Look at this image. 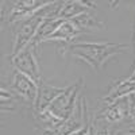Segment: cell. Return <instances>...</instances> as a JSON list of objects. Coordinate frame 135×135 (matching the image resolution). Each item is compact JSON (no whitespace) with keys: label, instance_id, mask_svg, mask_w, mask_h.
<instances>
[{"label":"cell","instance_id":"6da1fadb","mask_svg":"<svg viewBox=\"0 0 135 135\" xmlns=\"http://www.w3.org/2000/svg\"><path fill=\"white\" fill-rule=\"evenodd\" d=\"M127 49V45L111 42H78L69 43L68 51L76 57L84 60L96 70H99L111 55L122 53Z\"/></svg>","mask_w":135,"mask_h":135},{"label":"cell","instance_id":"7a4b0ae2","mask_svg":"<svg viewBox=\"0 0 135 135\" xmlns=\"http://www.w3.org/2000/svg\"><path fill=\"white\" fill-rule=\"evenodd\" d=\"M81 84H83V78H80L74 85L68 86L66 91L62 95H60L43 112H47V114H50L55 119L64 122V124H65V122L72 115L77 100H78V97H80V86H81Z\"/></svg>","mask_w":135,"mask_h":135},{"label":"cell","instance_id":"3957f363","mask_svg":"<svg viewBox=\"0 0 135 135\" xmlns=\"http://www.w3.org/2000/svg\"><path fill=\"white\" fill-rule=\"evenodd\" d=\"M9 58L18 72L26 74L32 81H35L38 85L42 83L41 81V70H39V65H38V60L35 57V53H34V47L27 46L16 55H11Z\"/></svg>","mask_w":135,"mask_h":135},{"label":"cell","instance_id":"277c9868","mask_svg":"<svg viewBox=\"0 0 135 135\" xmlns=\"http://www.w3.org/2000/svg\"><path fill=\"white\" fill-rule=\"evenodd\" d=\"M86 124H89L88 105H86V101L84 97H78L72 115L65 122V124L60 128V131L62 135H70L78 130H81Z\"/></svg>","mask_w":135,"mask_h":135},{"label":"cell","instance_id":"5b68a950","mask_svg":"<svg viewBox=\"0 0 135 135\" xmlns=\"http://www.w3.org/2000/svg\"><path fill=\"white\" fill-rule=\"evenodd\" d=\"M45 19L37 16V15H32L30 16L22 27L19 28V31L16 32L15 35V43H14V53L12 55H16L18 53H20L23 49H26L28 45L31 43L32 38L35 37V34L41 26V23L43 22Z\"/></svg>","mask_w":135,"mask_h":135},{"label":"cell","instance_id":"8992f818","mask_svg":"<svg viewBox=\"0 0 135 135\" xmlns=\"http://www.w3.org/2000/svg\"><path fill=\"white\" fill-rule=\"evenodd\" d=\"M12 86L25 100H27L31 104H35L39 88V85L35 81H32L30 77L16 70L12 76Z\"/></svg>","mask_w":135,"mask_h":135},{"label":"cell","instance_id":"52a82bcc","mask_svg":"<svg viewBox=\"0 0 135 135\" xmlns=\"http://www.w3.org/2000/svg\"><path fill=\"white\" fill-rule=\"evenodd\" d=\"M124 116H130V100L128 96L120 97L116 101L111 103L105 109L100 112L99 118L103 119L105 123H118Z\"/></svg>","mask_w":135,"mask_h":135},{"label":"cell","instance_id":"ba28073f","mask_svg":"<svg viewBox=\"0 0 135 135\" xmlns=\"http://www.w3.org/2000/svg\"><path fill=\"white\" fill-rule=\"evenodd\" d=\"M66 91V88H57L49 84H39L38 88V96L35 100V104H34V109H35V114H41L46 109L53 101L57 99L60 95H62Z\"/></svg>","mask_w":135,"mask_h":135},{"label":"cell","instance_id":"9c48e42d","mask_svg":"<svg viewBox=\"0 0 135 135\" xmlns=\"http://www.w3.org/2000/svg\"><path fill=\"white\" fill-rule=\"evenodd\" d=\"M46 4H49V2H38V0H22V2H16L8 15V22H15L25 16H32L37 11H39Z\"/></svg>","mask_w":135,"mask_h":135},{"label":"cell","instance_id":"30bf717a","mask_svg":"<svg viewBox=\"0 0 135 135\" xmlns=\"http://www.w3.org/2000/svg\"><path fill=\"white\" fill-rule=\"evenodd\" d=\"M131 93H135V72L128 78H126L124 81H120L119 84H116L109 91V93L103 99V101L107 104H111L114 101H116L118 99L128 96Z\"/></svg>","mask_w":135,"mask_h":135},{"label":"cell","instance_id":"8fae6325","mask_svg":"<svg viewBox=\"0 0 135 135\" xmlns=\"http://www.w3.org/2000/svg\"><path fill=\"white\" fill-rule=\"evenodd\" d=\"M80 32H81V30L72 20H65L46 41H58V42H64L66 46H69V42L74 37H77Z\"/></svg>","mask_w":135,"mask_h":135},{"label":"cell","instance_id":"7c38bea8","mask_svg":"<svg viewBox=\"0 0 135 135\" xmlns=\"http://www.w3.org/2000/svg\"><path fill=\"white\" fill-rule=\"evenodd\" d=\"M64 22H65V20L58 19V18H54V19H45L42 23H41V26H39V28H38V31H37V34H35V37L32 38V41H31V43L28 45V46L35 47L37 45L45 42L55 30H57V28L64 23Z\"/></svg>","mask_w":135,"mask_h":135},{"label":"cell","instance_id":"4fadbf2b","mask_svg":"<svg viewBox=\"0 0 135 135\" xmlns=\"http://www.w3.org/2000/svg\"><path fill=\"white\" fill-rule=\"evenodd\" d=\"M88 7L84 6L83 2H64V6L58 14V19L62 20H72L76 16L81 15V14H86Z\"/></svg>","mask_w":135,"mask_h":135},{"label":"cell","instance_id":"5bb4252c","mask_svg":"<svg viewBox=\"0 0 135 135\" xmlns=\"http://www.w3.org/2000/svg\"><path fill=\"white\" fill-rule=\"evenodd\" d=\"M72 22L78 27V28H89V30H101L104 28V23H101V22H99L95 16L89 15V14H81L76 16L74 19H72Z\"/></svg>","mask_w":135,"mask_h":135},{"label":"cell","instance_id":"9a60e30c","mask_svg":"<svg viewBox=\"0 0 135 135\" xmlns=\"http://www.w3.org/2000/svg\"><path fill=\"white\" fill-rule=\"evenodd\" d=\"M0 97H2V109L4 111H12V109H15V96L11 93V92H8V91H6L4 88H2L0 89Z\"/></svg>","mask_w":135,"mask_h":135},{"label":"cell","instance_id":"2e32d148","mask_svg":"<svg viewBox=\"0 0 135 135\" xmlns=\"http://www.w3.org/2000/svg\"><path fill=\"white\" fill-rule=\"evenodd\" d=\"M95 126V135H111V130L108 126H97V123L93 122Z\"/></svg>","mask_w":135,"mask_h":135},{"label":"cell","instance_id":"e0dca14e","mask_svg":"<svg viewBox=\"0 0 135 135\" xmlns=\"http://www.w3.org/2000/svg\"><path fill=\"white\" fill-rule=\"evenodd\" d=\"M39 135H62L60 130H51V128H43L41 130Z\"/></svg>","mask_w":135,"mask_h":135},{"label":"cell","instance_id":"ac0fdd59","mask_svg":"<svg viewBox=\"0 0 135 135\" xmlns=\"http://www.w3.org/2000/svg\"><path fill=\"white\" fill-rule=\"evenodd\" d=\"M88 130H89V124H86V126L83 127L81 130H78V131H76V132H73V134H70V135H86V134H88Z\"/></svg>","mask_w":135,"mask_h":135},{"label":"cell","instance_id":"d6986e66","mask_svg":"<svg viewBox=\"0 0 135 135\" xmlns=\"http://www.w3.org/2000/svg\"><path fill=\"white\" fill-rule=\"evenodd\" d=\"M116 135H135V130H127V131H122V132H118Z\"/></svg>","mask_w":135,"mask_h":135},{"label":"cell","instance_id":"ffe728a7","mask_svg":"<svg viewBox=\"0 0 135 135\" xmlns=\"http://www.w3.org/2000/svg\"><path fill=\"white\" fill-rule=\"evenodd\" d=\"M86 135H95V126H93V123H89V130H88Z\"/></svg>","mask_w":135,"mask_h":135}]
</instances>
